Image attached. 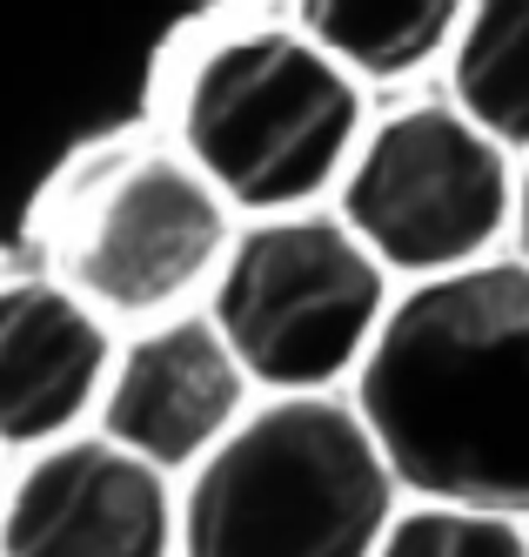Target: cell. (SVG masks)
Masks as SVG:
<instances>
[{
    "mask_svg": "<svg viewBox=\"0 0 529 557\" xmlns=\"http://www.w3.org/2000/svg\"><path fill=\"white\" fill-rule=\"evenodd\" d=\"M349 404L402 497L529 517V262L490 256L410 283Z\"/></svg>",
    "mask_w": 529,
    "mask_h": 557,
    "instance_id": "cell-1",
    "label": "cell"
},
{
    "mask_svg": "<svg viewBox=\"0 0 529 557\" xmlns=\"http://www.w3.org/2000/svg\"><path fill=\"white\" fill-rule=\"evenodd\" d=\"M402 484L349 396H262L181 484V557H376Z\"/></svg>",
    "mask_w": 529,
    "mask_h": 557,
    "instance_id": "cell-2",
    "label": "cell"
},
{
    "mask_svg": "<svg viewBox=\"0 0 529 557\" xmlns=\"http://www.w3.org/2000/svg\"><path fill=\"white\" fill-rule=\"evenodd\" d=\"M175 148L241 215H295L342 188L369 114L362 82L302 27H235L194 54Z\"/></svg>",
    "mask_w": 529,
    "mask_h": 557,
    "instance_id": "cell-3",
    "label": "cell"
},
{
    "mask_svg": "<svg viewBox=\"0 0 529 557\" xmlns=\"http://www.w3.org/2000/svg\"><path fill=\"white\" fill-rule=\"evenodd\" d=\"M395 275L362 249L342 215L295 209L235 228L209 289L215 330L268 396H336L369 363L395 309Z\"/></svg>",
    "mask_w": 529,
    "mask_h": 557,
    "instance_id": "cell-4",
    "label": "cell"
},
{
    "mask_svg": "<svg viewBox=\"0 0 529 557\" xmlns=\"http://www.w3.org/2000/svg\"><path fill=\"white\" fill-rule=\"evenodd\" d=\"M516 175L522 162L450 95L402 101L362 135L336 188V215L389 275L436 283L503 256L516 235Z\"/></svg>",
    "mask_w": 529,
    "mask_h": 557,
    "instance_id": "cell-5",
    "label": "cell"
},
{
    "mask_svg": "<svg viewBox=\"0 0 529 557\" xmlns=\"http://www.w3.org/2000/svg\"><path fill=\"white\" fill-rule=\"evenodd\" d=\"M235 209L181 148H114L61 202V283L108 323H168L215 289Z\"/></svg>",
    "mask_w": 529,
    "mask_h": 557,
    "instance_id": "cell-6",
    "label": "cell"
},
{
    "mask_svg": "<svg viewBox=\"0 0 529 557\" xmlns=\"http://www.w3.org/2000/svg\"><path fill=\"white\" fill-rule=\"evenodd\" d=\"M0 557H181V491L101 430L61 436L8 476Z\"/></svg>",
    "mask_w": 529,
    "mask_h": 557,
    "instance_id": "cell-7",
    "label": "cell"
},
{
    "mask_svg": "<svg viewBox=\"0 0 529 557\" xmlns=\"http://www.w3.org/2000/svg\"><path fill=\"white\" fill-rule=\"evenodd\" d=\"M249 410H255V376L241 370L215 315L188 309L135 330L114 349L95 430L114 436L121 450H135L141 463L188 476L228 444Z\"/></svg>",
    "mask_w": 529,
    "mask_h": 557,
    "instance_id": "cell-8",
    "label": "cell"
},
{
    "mask_svg": "<svg viewBox=\"0 0 529 557\" xmlns=\"http://www.w3.org/2000/svg\"><path fill=\"white\" fill-rule=\"evenodd\" d=\"M108 315L61 275H0V450H48L101 417L114 370Z\"/></svg>",
    "mask_w": 529,
    "mask_h": 557,
    "instance_id": "cell-9",
    "label": "cell"
},
{
    "mask_svg": "<svg viewBox=\"0 0 529 557\" xmlns=\"http://www.w3.org/2000/svg\"><path fill=\"white\" fill-rule=\"evenodd\" d=\"M476 0H295V27L355 82H410L450 61Z\"/></svg>",
    "mask_w": 529,
    "mask_h": 557,
    "instance_id": "cell-10",
    "label": "cell"
},
{
    "mask_svg": "<svg viewBox=\"0 0 529 557\" xmlns=\"http://www.w3.org/2000/svg\"><path fill=\"white\" fill-rule=\"evenodd\" d=\"M450 101L529 162V0H476L450 54Z\"/></svg>",
    "mask_w": 529,
    "mask_h": 557,
    "instance_id": "cell-11",
    "label": "cell"
},
{
    "mask_svg": "<svg viewBox=\"0 0 529 557\" xmlns=\"http://www.w3.org/2000/svg\"><path fill=\"white\" fill-rule=\"evenodd\" d=\"M376 557H529V517L402 497Z\"/></svg>",
    "mask_w": 529,
    "mask_h": 557,
    "instance_id": "cell-12",
    "label": "cell"
},
{
    "mask_svg": "<svg viewBox=\"0 0 529 557\" xmlns=\"http://www.w3.org/2000/svg\"><path fill=\"white\" fill-rule=\"evenodd\" d=\"M509 243H516V256L529 262V162H522V175H516V235H509Z\"/></svg>",
    "mask_w": 529,
    "mask_h": 557,
    "instance_id": "cell-13",
    "label": "cell"
},
{
    "mask_svg": "<svg viewBox=\"0 0 529 557\" xmlns=\"http://www.w3.org/2000/svg\"><path fill=\"white\" fill-rule=\"evenodd\" d=\"M0 457H8V450H0ZM0 504H8V463H0Z\"/></svg>",
    "mask_w": 529,
    "mask_h": 557,
    "instance_id": "cell-14",
    "label": "cell"
}]
</instances>
